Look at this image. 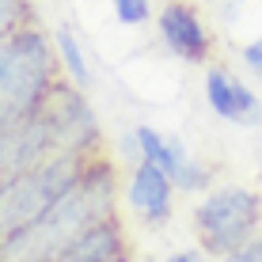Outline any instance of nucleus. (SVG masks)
<instances>
[{
    "label": "nucleus",
    "mask_w": 262,
    "mask_h": 262,
    "mask_svg": "<svg viewBox=\"0 0 262 262\" xmlns=\"http://www.w3.org/2000/svg\"><path fill=\"white\" fill-rule=\"evenodd\" d=\"M114 205H118V167L111 156L99 152L88 164L84 179L61 202H53L27 228L0 239V262H57L88 228L114 216Z\"/></svg>",
    "instance_id": "nucleus-1"
},
{
    "label": "nucleus",
    "mask_w": 262,
    "mask_h": 262,
    "mask_svg": "<svg viewBox=\"0 0 262 262\" xmlns=\"http://www.w3.org/2000/svg\"><path fill=\"white\" fill-rule=\"evenodd\" d=\"M57 46L38 23H27L23 31L12 34V57L0 76V129L31 118L46 95L57 88Z\"/></svg>",
    "instance_id": "nucleus-2"
},
{
    "label": "nucleus",
    "mask_w": 262,
    "mask_h": 262,
    "mask_svg": "<svg viewBox=\"0 0 262 262\" xmlns=\"http://www.w3.org/2000/svg\"><path fill=\"white\" fill-rule=\"evenodd\" d=\"M99 152H72V156H53L38 167L15 171V175L0 179V239L12 232L27 228L31 221H38L53 202H61L72 186L84 179L88 164Z\"/></svg>",
    "instance_id": "nucleus-3"
},
{
    "label": "nucleus",
    "mask_w": 262,
    "mask_h": 262,
    "mask_svg": "<svg viewBox=\"0 0 262 262\" xmlns=\"http://www.w3.org/2000/svg\"><path fill=\"white\" fill-rule=\"evenodd\" d=\"M190 221H194L198 251L216 262L262 232V194L239 183L213 186L194 205Z\"/></svg>",
    "instance_id": "nucleus-4"
},
{
    "label": "nucleus",
    "mask_w": 262,
    "mask_h": 262,
    "mask_svg": "<svg viewBox=\"0 0 262 262\" xmlns=\"http://www.w3.org/2000/svg\"><path fill=\"white\" fill-rule=\"evenodd\" d=\"M133 141H137V160H148V164H156L160 171H167L175 190H183V194L213 190V167L198 164L175 133H160V129H152V125L141 122L137 129H133Z\"/></svg>",
    "instance_id": "nucleus-5"
},
{
    "label": "nucleus",
    "mask_w": 262,
    "mask_h": 262,
    "mask_svg": "<svg viewBox=\"0 0 262 262\" xmlns=\"http://www.w3.org/2000/svg\"><path fill=\"white\" fill-rule=\"evenodd\" d=\"M156 31L164 50L183 65H205L213 53V38H209V27L198 15L194 4L186 0H167L156 15Z\"/></svg>",
    "instance_id": "nucleus-6"
},
{
    "label": "nucleus",
    "mask_w": 262,
    "mask_h": 262,
    "mask_svg": "<svg viewBox=\"0 0 262 262\" xmlns=\"http://www.w3.org/2000/svg\"><path fill=\"white\" fill-rule=\"evenodd\" d=\"M125 202L141 216L144 228H160V224L171 221V209H175V183L156 164L137 160L129 179H125Z\"/></svg>",
    "instance_id": "nucleus-7"
},
{
    "label": "nucleus",
    "mask_w": 262,
    "mask_h": 262,
    "mask_svg": "<svg viewBox=\"0 0 262 262\" xmlns=\"http://www.w3.org/2000/svg\"><path fill=\"white\" fill-rule=\"evenodd\" d=\"M205 103L216 118L232 122V125H258L262 122V99L258 92H251L247 84L236 76V72L221 69V65H209L205 69Z\"/></svg>",
    "instance_id": "nucleus-8"
},
{
    "label": "nucleus",
    "mask_w": 262,
    "mask_h": 262,
    "mask_svg": "<svg viewBox=\"0 0 262 262\" xmlns=\"http://www.w3.org/2000/svg\"><path fill=\"white\" fill-rule=\"evenodd\" d=\"M129 258V239L118 216H106L95 228H88L57 262H122Z\"/></svg>",
    "instance_id": "nucleus-9"
},
{
    "label": "nucleus",
    "mask_w": 262,
    "mask_h": 262,
    "mask_svg": "<svg viewBox=\"0 0 262 262\" xmlns=\"http://www.w3.org/2000/svg\"><path fill=\"white\" fill-rule=\"evenodd\" d=\"M53 46H57V57H61V69H65L69 84L88 92L92 88V65H88V53L80 46V38L72 34V27H57L53 31Z\"/></svg>",
    "instance_id": "nucleus-10"
},
{
    "label": "nucleus",
    "mask_w": 262,
    "mask_h": 262,
    "mask_svg": "<svg viewBox=\"0 0 262 262\" xmlns=\"http://www.w3.org/2000/svg\"><path fill=\"white\" fill-rule=\"evenodd\" d=\"M27 23H38V19H34L31 0H0V38L23 31Z\"/></svg>",
    "instance_id": "nucleus-11"
},
{
    "label": "nucleus",
    "mask_w": 262,
    "mask_h": 262,
    "mask_svg": "<svg viewBox=\"0 0 262 262\" xmlns=\"http://www.w3.org/2000/svg\"><path fill=\"white\" fill-rule=\"evenodd\" d=\"M111 12L122 27H141L152 15V0H111Z\"/></svg>",
    "instance_id": "nucleus-12"
},
{
    "label": "nucleus",
    "mask_w": 262,
    "mask_h": 262,
    "mask_svg": "<svg viewBox=\"0 0 262 262\" xmlns=\"http://www.w3.org/2000/svg\"><path fill=\"white\" fill-rule=\"evenodd\" d=\"M216 262H262V232L251 243H243V247H236L232 255H224V258H216Z\"/></svg>",
    "instance_id": "nucleus-13"
},
{
    "label": "nucleus",
    "mask_w": 262,
    "mask_h": 262,
    "mask_svg": "<svg viewBox=\"0 0 262 262\" xmlns=\"http://www.w3.org/2000/svg\"><path fill=\"white\" fill-rule=\"evenodd\" d=\"M239 61H243L251 72H255V76H262V34H255V38H251L247 46L239 50Z\"/></svg>",
    "instance_id": "nucleus-14"
},
{
    "label": "nucleus",
    "mask_w": 262,
    "mask_h": 262,
    "mask_svg": "<svg viewBox=\"0 0 262 262\" xmlns=\"http://www.w3.org/2000/svg\"><path fill=\"white\" fill-rule=\"evenodd\" d=\"M164 262H202V251H171Z\"/></svg>",
    "instance_id": "nucleus-15"
},
{
    "label": "nucleus",
    "mask_w": 262,
    "mask_h": 262,
    "mask_svg": "<svg viewBox=\"0 0 262 262\" xmlns=\"http://www.w3.org/2000/svg\"><path fill=\"white\" fill-rule=\"evenodd\" d=\"M8 57H12V34L0 38V76H4V69H8Z\"/></svg>",
    "instance_id": "nucleus-16"
},
{
    "label": "nucleus",
    "mask_w": 262,
    "mask_h": 262,
    "mask_svg": "<svg viewBox=\"0 0 262 262\" xmlns=\"http://www.w3.org/2000/svg\"><path fill=\"white\" fill-rule=\"evenodd\" d=\"M228 4H239V0H228Z\"/></svg>",
    "instance_id": "nucleus-17"
}]
</instances>
